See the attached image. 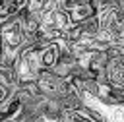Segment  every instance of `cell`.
<instances>
[{"label":"cell","mask_w":124,"mask_h":122,"mask_svg":"<svg viewBox=\"0 0 124 122\" xmlns=\"http://www.w3.org/2000/svg\"><path fill=\"white\" fill-rule=\"evenodd\" d=\"M62 114H64V108L60 107V101L45 99V103H43V120L45 122H58Z\"/></svg>","instance_id":"obj_2"},{"label":"cell","mask_w":124,"mask_h":122,"mask_svg":"<svg viewBox=\"0 0 124 122\" xmlns=\"http://www.w3.org/2000/svg\"><path fill=\"white\" fill-rule=\"evenodd\" d=\"M78 25H79L81 35H83L81 39H95V35L101 29V23H99V15L97 14L91 15V17H87V19H83V21H79Z\"/></svg>","instance_id":"obj_3"},{"label":"cell","mask_w":124,"mask_h":122,"mask_svg":"<svg viewBox=\"0 0 124 122\" xmlns=\"http://www.w3.org/2000/svg\"><path fill=\"white\" fill-rule=\"evenodd\" d=\"M37 122H45V120H37Z\"/></svg>","instance_id":"obj_6"},{"label":"cell","mask_w":124,"mask_h":122,"mask_svg":"<svg viewBox=\"0 0 124 122\" xmlns=\"http://www.w3.org/2000/svg\"><path fill=\"white\" fill-rule=\"evenodd\" d=\"M95 14H97V12H95V8H93L91 4L76 6V8L70 12V21H72V23H79V21H83V19H87V17L95 15Z\"/></svg>","instance_id":"obj_4"},{"label":"cell","mask_w":124,"mask_h":122,"mask_svg":"<svg viewBox=\"0 0 124 122\" xmlns=\"http://www.w3.org/2000/svg\"><path fill=\"white\" fill-rule=\"evenodd\" d=\"M12 97V89H8V87H4V85H0V107L8 101Z\"/></svg>","instance_id":"obj_5"},{"label":"cell","mask_w":124,"mask_h":122,"mask_svg":"<svg viewBox=\"0 0 124 122\" xmlns=\"http://www.w3.org/2000/svg\"><path fill=\"white\" fill-rule=\"evenodd\" d=\"M105 74H107V81H108V85L124 87V52H122L120 56L110 58V60L107 62Z\"/></svg>","instance_id":"obj_1"}]
</instances>
